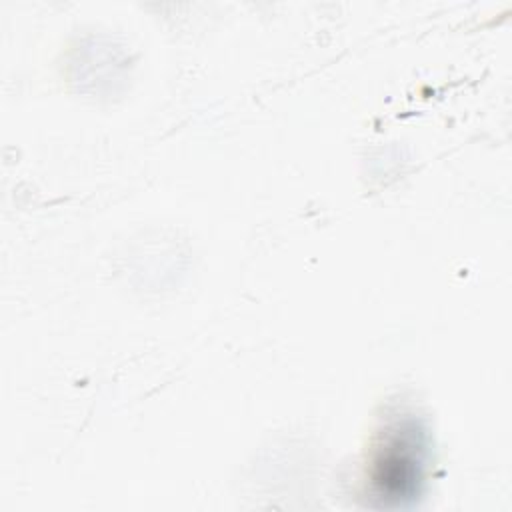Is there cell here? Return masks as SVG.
Here are the masks:
<instances>
[{
    "mask_svg": "<svg viewBox=\"0 0 512 512\" xmlns=\"http://www.w3.org/2000/svg\"><path fill=\"white\" fill-rule=\"evenodd\" d=\"M420 432L414 424L396 426L374 462V482L388 498H408L420 478Z\"/></svg>",
    "mask_w": 512,
    "mask_h": 512,
    "instance_id": "1",
    "label": "cell"
}]
</instances>
